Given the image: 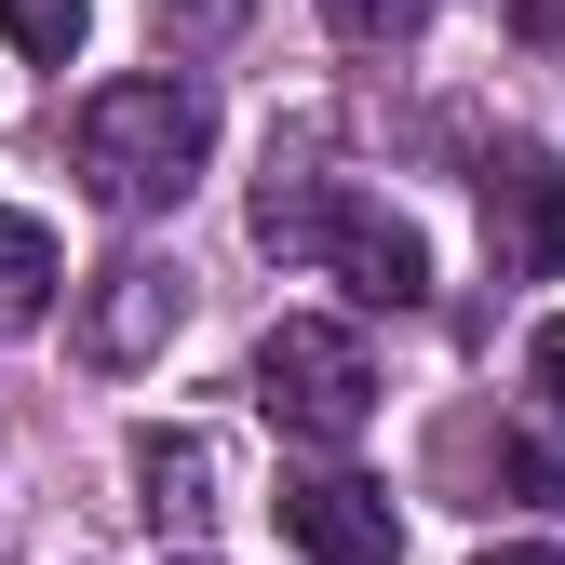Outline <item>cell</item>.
<instances>
[{
	"mask_svg": "<svg viewBox=\"0 0 565 565\" xmlns=\"http://www.w3.org/2000/svg\"><path fill=\"white\" fill-rule=\"evenodd\" d=\"M484 565H565V552H484Z\"/></svg>",
	"mask_w": 565,
	"mask_h": 565,
	"instance_id": "obj_13",
	"label": "cell"
},
{
	"mask_svg": "<svg viewBox=\"0 0 565 565\" xmlns=\"http://www.w3.org/2000/svg\"><path fill=\"white\" fill-rule=\"evenodd\" d=\"M512 28L525 41H565V0H512Z\"/></svg>",
	"mask_w": 565,
	"mask_h": 565,
	"instance_id": "obj_12",
	"label": "cell"
},
{
	"mask_svg": "<svg viewBox=\"0 0 565 565\" xmlns=\"http://www.w3.org/2000/svg\"><path fill=\"white\" fill-rule=\"evenodd\" d=\"M256 243L297 256V269H337L364 310H417L431 297V243H417L404 216H377V202H350L337 175L282 162V149H269V189H256Z\"/></svg>",
	"mask_w": 565,
	"mask_h": 565,
	"instance_id": "obj_2",
	"label": "cell"
},
{
	"mask_svg": "<svg viewBox=\"0 0 565 565\" xmlns=\"http://www.w3.org/2000/svg\"><path fill=\"white\" fill-rule=\"evenodd\" d=\"M484 256H499V282H552L565 269V162L552 149L484 162Z\"/></svg>",
	"mask_w": 565,
	"mask_h": 565,
	"instance_id": "obj_4",
	"label": "cell"
},
{
	"mask_svg": "<svg viewBox=\"0 0 565 565\" xmlns=\"http://www.w3.org/2000/svg\"><path fill=\"white\" fill-rule=\"evenodd\" d=\"M135 512L202 525V512H216V445H202V431H135Z\"/></svg>",
	"mask_w": 565,
	"mask_h": 565,
	"instance_id": "obj_8",
	"label": "cell"
},
{
	"mask_svg": "<svg viewBox=\"0 0 565 565\" xmlns=\"http://www.w3.org/2000/svg\"><path fill=\"white\" fill-rule=\"evenodd\" d=\"M269 512H282V539H297L310 565H391V552H404L391 484H364V471H297Z\"/></svg>",
	"mask_w": 565,
	"mask_h": 565,
	"instance_id": "obj_5",
	"label": "cell"
},
{
	"mask_svg": "<svg viewBox=\"0 0 565 565\" xmlns=\"http://www.w3.org/2000/svg\"><path fill=\"white\" fill-rule=\"evenodd\" d=\"M202 149H216V95H202L189 67L108 82V95H82V121H67V162H82V189L108 202V216H162V202H189Z\"/></svg>",
	"mask_w": 565,
	"mask_h": 565,
	"instance_id": "obj_1",
	"label": "cell"
},
{
	"mask_svg": "<svg viewBox=\"0 0 565 565\" xmlns=\"http://www.w3.org/2000/svg\"><path fill=\"white\" fill-rule=\"evenodd\" d=\"M0 28H14L28 67H67V54H82V28H95V0H0Z\"/></svg>",
	"mask_w": 565,
	"mask_h": 565,
	"instance_id": "obj_10",
	"label": "cell"
},
{
	"mask_svg": "<svg viewBox=\"0 0 565 565\" xmlns=\"http://www.w3.org/2000/svg\"><path fill=\"white\" fill-rule=\"evenodd\" d=\"M175 310H189V282H175L162 256H121V269H95V297H82V364L135 377V364H149V350L175 337Z\"/></svg>",
	"mask_w": 565,
	"mask_h": 565,
	"instance_id": "obj_6",
	"label": "cell"
},
{
	"mask_svg": "<svg viewBox=\"0 0 565 565\" xmlns=\"http://www.w3.org/2000/svg\"><path fill=\"white\" fill-rule=\"evenodd\" d=\"M54 282H67L54 230H41V216H0V337H28V323H54Z\"/></svg>",
	"mask_w": 565,
	"mask_h": 565,
	"instance_id": "obj_9",
	"label": "cell"
},
{
	"mask_svg": "<svg viewBox=\"0 0 565 565\" xmlns=\"http://www.w3.org/2000/svg\"><path fill=\"white\" fill-rule=\"evenodd\" d=\"M256 404H269V431L282 445H350L377 417V364H364V337L323 323V310H282L256 337Z\"/></svg>",
	"mask_w": 565,
	"mask_h": 565,
	"instance_id": "obj_3",
	"label": "cell"
},
{
	"mask_svg": "<svg viewBox=\"0 0 565 565\" xmlns=\"http://www.w3.org/2000/svg\"><path fill=\"white\" fill-rule=\"evenodd\" d=\"M175 565H202V552H175Z\"/></svg>",
	"mask_w": 565,
	"mask_h": 565,
	"instance_id": "obj_14",
	"label": "cell"
},
{
	"mask_svg": "<svg viewBox=\"0 0 565 565\" xmlns=\"http://www.w3.org/2000/svg\"><path fill=\"white\" fill-rule=\"evenodd\" d=\"M377 14H391V0H323V28H337V41H377Z\"/></svg>",
	"mask_w": 565,
	"mask_h": 565,
	"instance_id": "obj_11",
	"label": "cell"
},
{
	"mask_svg": "<svg viewBox=\"0 0 565 565\" xmlns=\"http://www.w3.org/2000/svg\"><path fill=\"white\" fill-rule=\"evenodd\" d=\"M499 484L539 499V512H565V323H539V350H525V404L499 431Z\"/></svg>",
	"mask_w": 565,
	"mask_h": 565,
	"instance_id": "obj_7",
	"label": "cell"
}]
</instances>
